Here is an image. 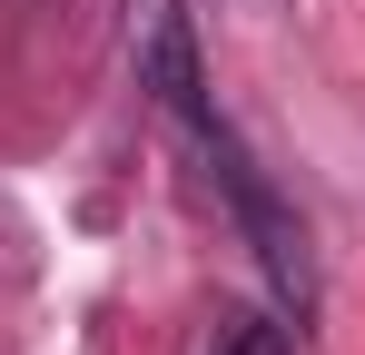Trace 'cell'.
<instances>
[{
  "instance_id": "1",
  "label": "cell",
  "mask_w": 365,
  "mask_h": 355,
  "mask_svg": "<svg viewBox=\"0 0 365 355\" xmlns=\"http://www.w3.org/2000/svg\"><path fill=\"white\" fill-rule=\"evenodd\" d=\"M128 50H138V79L158 89V109L178 118H207L217 99H207V69H197V30H187L178 0H128Z\"/></svg>"
},
{
  "instance_id": "2",
  "label": "cell",
  "mask_w": 365,
  "mask_h": 355,
  "mask_svg": "<svg viewBox=\"0 0 365 355\" xmlns=\"http://www.w3.org/2000/svg\"><path fill=\"white\" fill-rule=\"evenodd\" d=\"M217 355H297V346H287V326H267V316H237V326L217 336Z\"/></svg>"
}]
</instances>
